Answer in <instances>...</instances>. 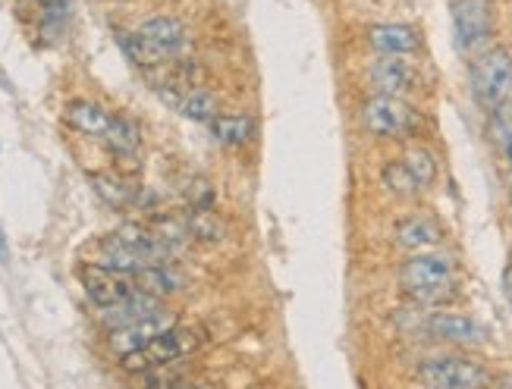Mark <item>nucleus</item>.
Here are the masks:
<instances>
[{
  "mask_svg": "<svg viewBox=\"0 0 512 389\" xmlns=\"http://www.w3.org/2000/svg\"><path fill=\"white\" fill-rule=\"evenodd\" d=\"M399 289L418 305H443L456 295V264L447 255H421L409 258L399 267Z\"/></svg>",
  "mask_w": 512,
  "mask_h": 389,
  "instance_id": "f257e3e1",
  "label": "nucleus"
},
{
  "mask_svg": "<svg viewBox=\"0 0 512 389\" xmlns=\"http://www.w3.org/2000/svg\"><path fill=\"white\" fill-rule=\"evenodd\" d=\"M472 91L481 107L497 110L512 101V57L503 48H487L472 60Z\"/></svg>",
  "mask_w": 512,
  "mask_h": 389,
  "instance_id": "f03ea898",
  "label": "nucleus"
},
{
  "mask_svg": "<svg viewBox=\"0 0 512 389\" xmlns=\"http://www.w3.org/2000/svg\"><path fill=\"white\" fill-rule=\"evenodd\" d=\"M415 380L425 389H487L491 374H487L484 364L462 358V355H443L421 361Z\"/></svg>",
  "mask_w": 512,
  "mask_h": 389,
  "instance_id": "7ed1b4c3",
  "label": "nucleus"
},
{
  "mask_svg": "<svg viewBox=\"0 0 512 389\" xmlns=\"http://www.w3.org/2000/svg\"><path fill=\"white\" fill-rule=\"evenodd\" d=\"M198 346H202V333L192 327H173L167 333H161L158 339H151L145 349L123 355V368L129 374H142L148 368H158V364L167 361H183L186 355H192Z\"/></svg>",
  "mask_w": 512,
  "mask_h": 389,
  "instance_id": "20e7f679",
  "label": "nucleus"
},
{
  "mask_svg": "<svg viewBox=\"0 0 512 389\" xmlns=\"http://www.w3.org/2000/svg\"><path fill=\"white\" fill-rule=\"evenodd\" d=\"M362 123L377 139H403L418 129V110L403 98L374 95L362 107Z\"/></svg>",
  "mask_w": 512,
  "mask_h": 389,
  "instance_id": "39448f33",
  "label": "nucleus"
},
{
  "mask_svg": "<svg viewBox=\"0 0 512 389\" xmlns=\"http://www.w3.org/2000/svg\"><path fill=\"white\" fill-rule=\"evenodd\" d=\"M453 32L462 51H478L494 35L491 0H453Z\"/></svg>",
  "mask_w": 512,
  "mask_h": 389,
  "instance_id": "423d86ee",
  "label": "nucleus"
},
{
  "mask_svg": "<svg viewBox=\"0 0 512 389\" xmlns=\"http://www.w3.org/2000/svg\"><path fill=\"white\" fill-rule=\"evenodd\" d=\"M79 280L85 286V295L92 299L101 311L104 308H114L120 302H126L132 292H136V280L129 273L120 270H110L104 264H85L79 270Z\"/></svg>",
  "mask_w": 512,
  "mask_h": 389,
  "instance_id": "0eeeda50",
  "label": "nucleus"
},
{
  "mask_svg": "<svg viewBox=\"0 0 512 389\" xmlns=\"http://www.w3.org/2000/svg\"><path fill=\"white\" fill-rule=\"evenodd\" d=\"M368 82L374 88V95L403 98L406 91L418 85V73L406 57H377L368 66Z\"/></svg>",
  "mask_w": 512,
  "mask_h": 389,
  "instance_id": "6e6552de",
  "label": "nucleus"
},
{
  "mask_svg": "<svg viewBox=\"0 0 512 389\" xmlns=\"http://www.w3.org/2000/svg\"><path fill=\"white\" fill-rule=\"evenodd\" d=\"M176 327V314L173 311H158V314H151L145 320H139V324H132V327H123V330H114L110 333V349H114L120 358L129 355V352H139L145 349L151 339H158L161 333L173 330Z\"/></svg>",
  "mask_w": 512,
  "mask_h": 389,
  "instance_id": "1a4fd4ad",
  "label": "nucleus"
},
{
  "mask_svg": "<svg viewBox=\"0 0 512 389\" xmlns=\"http://www.w3.org/2000/svg\"><path fill=\"white\" fill-rule=\"evenodd\" d=\"M425 330L443 342H456V346H475L484 342L487 330L469 314H453V311H434L425 320Z\"/></svg>",
  "mask_w": 512,
  "mask_h": 389,
  "instance_id": "9d476101",
  "label": "nucleus"
},
{
  "mask_svg": "<svg viewBox=\"0 0 512 389\" xmlns=\"http://www.w3.org/2000/svg\"><path fill=\"white\" fill-rule=\"evenodd\" d=\"M158 91H161V98L170 107H176L192 123H211L217 117V98L211 95V91H205V88H173V85H164Z\"/></svg>",
  "mask_w": 512,
  "mask_h": 389,
  "instance_id": "9b49d317",
  "label": "nucleus"
},
{
  "mask_svg": "<svg viewBox=\"0 0 512 389\" xmlns=\"http://www.w3.org/2000/svg\"><path fill=\"white\" fill-rule=\"evenodd\" d=\"M368 44L381 57H406L421 48V35L412 26H399V22H384V26L368 29Z\"/></svg>",
  "mask_w": 512,
  "mask_h": 389,
  "instance_id": "f8f14e48",
  "label": "nucleus"
},
{
  "mask_svg": "<svg viewBox=\"0 0 512 389\" xmlns=\"http://www.w3.org/2000/svg\"><path fill=\"white\" fill-rule=\"evenodd\" d=\"M139 35L164 60L173 57V54H180L183 44H186V29H183V22L176 19V16H151V19H145L142 26H139Z\"/></svg>",
  "mask_w": 512,
  "mask_h": 389,
  "instance_id": "ddd939ff",
  "label": "nucleus"
},
{
  "mask_svg": "<svg viewBox=\"0 0 512 389\" xmlns=\"http://www.w3.org/2000/svg\"><path fill=\"white\" fill-rule=\"evenodd\" d=\"M161 311V299H151V295L145 292H132L126 302L114 305V308H104L101 311V324L110 327V333L114 330H123V327H132V324H139V320L151 317V314H158Z\"/></svg>",
  "mask_w": 512,
  "mask_h": 389,
  "instance_id": "4468645a",
  "label": "nucleus"
},
{
  "mask_svg": "<svg viewBox=\"0 0 512 389\" xmlns=\"http://www.w3.org/2000/svg\"><path fill=\"white\" fill-rule=\"evenodd\" d=\"M396 242L403 248H412V251H428V248H437L443 242V226L431 217V214H415V217H406L403 223L396 226Z\"/></svg>",
  "mask_w": 512,
  "mask_h": 389,
  "instance_id": "2eb2a0df",
  "label": "nucleus"
},
{
  "mask_svg": "<svg viewBox=\"0 0 512 389\" xmlns=\"http://www.w3.org/2000/svg\"><path fill=\"white\" fill-rule=\"evenodd\" d=\"M98 255H101L98 264H104V267H110V270H120V273H129V277H136L139 270L148 267V261L139 255V251L132 248L126 239H120L117 233H110V236L101 239Z\"/></svg>",
  "mask_w": 512,
  "mask_h": 389,
  "instance_id": "dca6fc26",
  "label": "nucleus"
},
{
  "mask_svg": "<svg viewBox=\"0 0 512 389\" xmlns=\"http://www.w3.org/2000/svg\"><path fill=\"white\" fill-rule=\"evenodd\" d=\"M208 126H211L214 142L230 145V148L249 145L255 139V129H258V123L249 117V113H217Z\"/></svg>",
  "mask_w": 512,
  "mask_h": 389,
  "instance_id": "f3484780",
  "label": "nucleus"
},
{
  "mask_svg": "<svg viewBox=\"0 0 512 389\" xmlns=\"http://www.w3.org/2000/svg\"><path fill=\"white\" fill-rule=\"evenodd\" d=\"M66 123H70L73 129H79V132H85V135H101L104 139V132H107V126H110V113L107 110H101L98 104H92V101H70L66 104Z\"/></svg>",
  "mask_w": 512,
  "mask_h": 389,
  "instance_id": "a211bd4d",
  "label": "nucleus"
},
{
  "mask_svg": "<svg viewBox=\"0 0 512 389\" xmlns=\"http://www.w3.org/2000/svg\"><path fill=\"white\" fill-rule=\"evenodd\" d=\"M132 280H136V289L145 292V295H151V299H164V295L180 292V286H183V280L176 277V270H173L170 264L145 267V270H139Z\"/></svg>",
  "mask_w": 512,
  "mask_h": 389,
  "instance_id": "6ab92c4d",
  "label": "nucleus"
},
{
  "mask_svg": "<svg viewBox=\"0 0 512 389\" xmlns=\"http://www.w3.org/2000/svg\"><path fill=\"white\" fill-rule=\"evenodd\" d=\"M88 182H92V189L98 192L101 201H107L110 208H129V204H136L139 192L136 189H129L126 182L120 176H110V173H92L88 176Z\"/></svg>",
  "mask_w": 512,
  "mask_h": 389,
  "instance_id": "aec40b11",
  "label": "nucleus"
},
{
  "mask_svg": "<svg viewBox=\"0 0 512 389\" xmlns=\"http://www.w3.org/2000/svg\"><path fill=\"white\" fill-rule=\"evenodd\" d=\"M104 142H107V148L114 151L117 157H132V154L139 151V145H142V135H139V126L132 123V120L114 117V120H110V126H107V132H104Z\"/></svg>",
  "mask_w": 512,
  "mask_h": 389,
  "instance_id": "412c9836",
  "label": "nucleus"
},
{
  "mask_svg": "<svg viewBox=\"0 0 512 389\" xmlns=\"http://www.w3.org/2000/svg\"><path fill=\"white\" fill-rule=\"evenodd\" d=\"M186 380V364L183 361H167L158 368H148L139 374V389H180Z\"/></svg>",
  "mask_w": 512,
  "mask_h": 389,
  "instance_id": "4be33fe9",
  "label": "nucleus"
},
{
  "mask_svg": "<svg viewBox=\"0 0 512 389\" xmlns=\"http://www.w3.org/2000/svg\"><path fill=\"white\" fill-rule=\"evenodd\" d=\"M117 44L123 48V54L136 63V66H158L164 57L151 48V44L139 35V32H126V29H117Z\"/></svg>",
  "mask_w": 512,
  "mask_h": 389,
  "instance_id": "5701e85b",
  "label": "nucleus"
},
{
  "mask_svg": "<svg viewBox=\"0 0 512 389\" xmlns=\"http://www.w3.org/2000/svg\"><path fill=\"white\" fill-rule=\"evenodd\" d=\"M381 179H384V186L393 195H399V198H412L418 192H425V189L418 186V179L412 176V170L403 164V160H390V164L384 167V173H381Z\"/></svg>",
  "mask_w": 512,
  "mask_h": 389,
  "instance_id": "b1692460",
  "label": "nucleus"
},
{
  "mask_svg": "<svg viewBox=\"0 0 512 389\" xmlns=\"http://www.w3.org/2000/svg\"><path fill=\"white\" fill-rule=\"evenodd\" d=\"M403 164L412 170V176L418 179V186H421V189H431V182L437 179V164H434V157H431L425 148H412V151L403 157Z\"/></svg>",
  "mask_w": 512,
  "mask_h": 389,
  "instance_id": "393cba45",
  "label": "nucleus"
},
{
  "mask_svg": "<svg viewBox=\"0 0 512 389\" xmlns=\"http://www.w3.org/2000/svg\"><path fill=\"white\" fill-rule=\"evenodd\" d=\"M183 220H186V226H189V236H192V239L214 242V239L220 236V223H217L214 211H189Z\"/></svg>",
  "mask_w": 512,
  "mask_h": 389,
  "instance_id": "a878e982",
  "label": "nucleus"
},
{
  "mask_svg": "<svg viewBox=\"0 0 512 389\" xmlns=\"http://www.w3.org/2000/svg\"><path fill=\"white\" fill-rule=\"evenodd\" d=\"M512 139V101L497 107L494 117H491V142L497 145V151Z\"/></svg>",
  "mask_w": 512,
  "mask_h": 389,
  "instance_id": "bb28decb",
  "label": "nucleus"
},
{
  "mask_svg": "<svg viewBox=\"0 0 512 389\" xmlns=\"http://www.w3.org/2000/svg\"><path fill=\"white\" fill-rule=\"evenodd\" d=\"M66 10H70V4L66 0H44V7H41V22L48 29H60L63 22H66Z\"/></svg>",
  "mask_w": 512,
  "mask_h": 389,
  "instance_id": "cd10ccee",
  "label": "nucleus"
},
{
  "mask_svg": "<svg viewBox=\"0 0 512 389\" xmlns=\"http://www.w3.org/2000/svg\"><path fill=\"white\" fill-rule=\"evenodd\" d=\"M503 292H506V302H509V308H512V264H509L506 273H503Z\"/></svg>",
  "mask_w": 512,
  "mask_h": 389,
  "instance_id": "c85d7f7f",
  "label": "nucleus"
},
{
  "mask_svg": "<svg viewBox=\"0 0 512 389\" xmlns=\"http://www.w3.org/2000/svg\"><path fill=\"white\" fill-rule=\"evenodd\" d=\"M500 154H503V160H506V167L512 170V139H509V142H506V145L500 148Z\"/></svg>",
  "mask_w": 512,
  "mask_h": 389,
  "instance_id": "c756f323",
  "label": "nucleus"
},
{
  "mask_svg": "<svg viewBox=\"0 0 512 389\" xmlns=\"http://www.w3.org/2000/svg\"><path fill=\"white\" fill-rule=\"evenodd\" d=\"M7 255H10V251H7V236H4V230H0V261H7Z\"/></svg>",
  "mask_w": 512,
  "mask_h": 389,
  "instance_id": "7c9ffc66",
  "label": "nucleus"
},
{
  "mask_svg": "<svg viewBox=\"0 0 512 389\" xmlns=\"http://www.w3.org/2000/svg\"><path fill=\"white\" fill-rule=\"evenodd\" d=\"M503 389H512V377H503Z\"/></svg>",
  "mask_w": 512,
  "mask_h": 389,
  "instance_id": "2f4dec72",
  "label": "nucleus"
},
{
  "mask_svg": "<svg viewBox=\"0 0 512 389\" xmlns=\"http://www.w3.org/2000/svg\"><path fill=\"white\" fill-rule=\"evenodd\" d=\"M186 389H211V386H186Z\"/></svg>",
  "mask_w": 512,
  "mask_h": 389,
  "instance_id": "473e14b6",
  "label": "nucleus"
}]
</instances>
